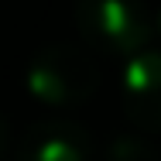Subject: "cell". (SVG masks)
<instances>
[{
	"label": "cell",
	"mask_w": 161,
	"mask_h": 161,
	"mask_svg": "<svg viewBox=\"0 0 161 161\" xmlns=\"http://www.w3.org/2000/svg\"><path fill=\"white\" fill-rule=\"evenodd\" d=\"M24 82L41 103L52 106H75L96 93L99 65L96 58L72 41H48L28 62Z\"/></svg>",
	"instance_id": "obj_1"
},
{
	"label": "cell",
	"mask_w": 161,
	"mask_h": 161,
	"mask_svg": "<svg viewBox=\"0 0 161 161\" xmlns=\"http://www.w3.org/2000/svg\"><path fill=\"white\" fill-rule=\"evenodd\" d=\"M79 34L106 55H137L154 34V14L144 0H75Z\"/></svg>",
	"instance_id": "obj_2"
},
{
	"label": "cell",
	"mask_w": 161,
	"mask_h": 161,
	"mask_svg": "<svg viewBox=\"0 0 161 161\" xmlns=\"http://www.w3.org/2000/svg\"><path fill=\"white\" fill-rule=\"evenodd\" d=\"M93 137L72 117H41L17 134V161H86Z\"/></svg>",
	"instance_id": "obj_3"
},
{
	"label": "cell",
	"mask_w": 161,
	"mask_h": 161,
	"mask_svg": "<svg viewBox=\"0 0 161 161\" xmlns=\"http://www.w3.org/2000/svg\"><path fill=\"white\" fill-rule=\"evenodd\" d=\"M124 110L137 130L161 134V48H144L127 58Z\"/></svg>",
	"instance_id": "obj_4"
},
{
	"label": "cell",
	"mask_w": 161,
	"mask_h": 161,
	"mask_svg": "<svg viewBox=\"0 0 161 161\" xmlns=\"http://www.w3.org/2000/svg\"><path fill=\"white\" fill-rule=\"evenodd\" d=\"M106 161H158V158H154V151H151L147 141L120 134V137L110 141V147H106Z\"/></svg>",
	"instance_id": "obj_5"
},
{
	"label": "cell",
	"mask_w": 161,
	"mask_h": 161,
	"mask_svg": "<svg viewBox=\"0 0 161 161\" xmlns=\"http://www.w3.org/2000/svg\"><path fill=\"white\" fill-rule=\"evenodd\" d=\"M0 161H17V134L3 110H0Z\"/></svg>",
	"instance_id": "obj_6"
},
{
	"label": "cell",
	"mask_w": 161,
	"mask_h": 161,
	"mask_svg": "<svg viewBox=\"0 0 161 161\" xmlns=\"http://www.w3.org/2000/svg\"><path fill=\"white\" fill-rule=\"evenodd\" d=\"M154 34L161 38V7H158V14H154Z\"/></svg>",
	"instance_id": "obj_7"
}]
</instances>
